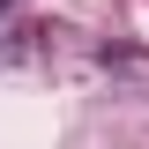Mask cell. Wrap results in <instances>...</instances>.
I'll return each mask as SVG.
<instances>
[]
</instances>
